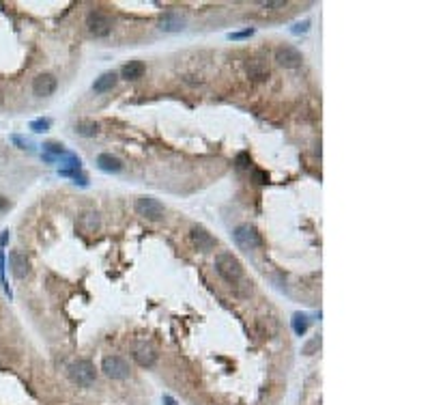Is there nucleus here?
<instances>
[{
  "label": "nucleus",
  "instance_id": "nucleus-4",
  "mask_svg": "<svg viewBox=\"0 0 430 405\" xmlns=\"http://www.w3.org/2000/svg\"><path fill=\"white\" fill-rule=\"evenodd\" d=\"M134 209L138 215H142V218H146V220H153V222L161 220L163 213H166L163 205L157 199H153V196H140V199H136Z\"/></svg>",
  "mask_w": 430,
  "mask_h": 405
},
{
  "label": "nucleus",
  "instance_id": "nucleus-11",
  "mask_svg": "<svg viewBox=\"0 0 430 405\" xmlns=\"http://www.w3.org/2000/svg\"><path fill=\"white\" fill-rule=\"evenodd\" d=\"M185 28V17L175 13V11H168V13H163L161 15V20H159V30L163 33H179Z\"/></svg>",
  "mask_w": 430,
  "mask_h": 405
},
{
  "label": "nucleus",
  "instance_id": "nucleus-8",
  "mask_svg": "<svg viewBox=\"0 0 430 405\" xmlns=\"http://www.w3.org/2000/svg\"><path fill=\"white\" fill-rule=\"evenodd\" d=\"M58 86V80L54 74H39L32 80V93L37 97H50Z\"/></svg>",
  "mask_w": 430,
  "mask_h": 405
},
{
  "label": "nucleus",
  "instance_id": "nucleus-17",
  "mask_svg": "<svg viewBox=\"0 0 430 405\" xmlns=\"http://www.w3.org/2000/svg\"><path fill=\"white\" fill-rule=\"evenodd\" d=\"M76 134L78 136H84V138H93L99 134V125L95 121H80L76 125Z\"/></svg>",
  "mask_w": 430,
  "mask_h": 405
},
{
  "label": "nucleus",
  "instance_id": "nucleus-32",
  "mask_svg": "<svg viewBox=\"0 0 430 405\" xmlns=\"http://www.w3.org/2000/svg\"><path fill=\"white\" fill-rule=\"evenodd\" d=\"M0 104H3V91H0Z\"/></svg>",
  "mask_w": 430,
  "mask_h": 405
},
{
  "label": "nucleus",
  "instance_id": "nucleus-1",
  "mask_svg": "<svg viewBox=\"0 0 430 405\" xmlns=\"http://www.w3.org/2000/svg\"><path fill=\"white\" fill-rule=\"evenodd\" d=\"M215 269L228 285L239 287V283H243V265L233 253H219L215 257Z\"/></svg>",
  "mask_w": 430,
  "mask_h": 405
},
{
  "label": "nucleus",
  "instance_id": "nucleus-7",
  "mask_svg": "<svg viewBox=\"0 0 430 405\" xmlns=\"http://www.w3.org/2000/svg\"><path fill=\"white\" fill-rule=\"evenodd\" d=\"M189 237H191V244H194V246L200 250V253H209V250H213V248L217 246V239H215L205 227H200V224L191 227Z\"/></svg>",
  "mask_w": 430,
  "mask_h": 405
},
{
  "label": "nucleus",
  "instance_id": "nucleus-5",
  "mask_svg": "<svg viewBox=\"0 0 430 405\" xmlns=\"http://www.w3.org/2000/svg\"><path fill=\"white\" fill-rule=\"evenodd\" d=\"M86 28L93 37H108L110 30H112V20L110 15L99 11V9H93L88 15H86Z\"/></svg>",
  "mask_w": 430,
  "mask_h": 405
},
{
  "label": "nucleus",
  "instance_id": "nucleus-31",
  "mask_svg": "<svg viewBox=\"0 0 430 405\" xmlns=\"http://www.w3.org/2000/svg\"><path fill=\"white\" fill-rule=\"evenodd\" d=\"M256 179H258V183H267V175H262V173H256Z\"/></svg>",
  "mask_w": 430,
  "mask_h": 405
},
{
  "label": "nucleus",
  "instance_id": "nucleus-20",
  "mask_svg": "<svg viewBox=\"0 0 430 405\" xmlns=\"http://www.w3.org/2000/svg\"><path fill=\"white\" fill-rule=\"evenodd\" d=\"M60 175L62 177H71L73 181L80 183V185H88V179H86V175L80 173V168H60Z\"/></svg>",
  "mask_w": 430,
  "mask_h": 405
},
{
  "label": "nucleus",
  "instance_id": "nucleus-24",
  "mask_svg": "<svg viewBox=\"0 0 430 405\" xmlns=\"http://www.w3.org/2000/svg\"><path fill=\"white\" fill-rule=\"evenodd\" d=\"M310 30V20H304V22H297L290 26V33L292 35H301V33H308Z\"/></svg>",
  "mask_w": 430,
  "mask_h": 405
},
{
  "label": "nucleus",
  "instance_id": "nucleus-28",
  "mask_svg": "<svg viewBox=\"0 0 430 405\" xmlns=\"http://www.w3.org/2000/svg\"><path fill=\"white\" fill-rule=\"evenodd\" d=\"M5 209H9V199L0 196V211H5Z\"/></svg>",
  "mask_w": 430,
  "mask_h": 405
},
{
  "label": "nucleus",
  "instance_id": "nucleus-2",
  "mask_svg": "<svg viewBox=\"0 0 430 405\" xmlns=\"http://www.w3.org/2000/svg\"><path fill=\"white\" fill-rule=\"evenodd\" d=\"M67 375L73 384L82 386V388L93 386L97 380V371H95L93 362H88V360H76V362H71L67 368Z\"/></svg>",
  "mask_w": 430,
  "mask_h": 405
},
{
  "label": "nucleus",
  "instance_id": "nucleus-27",
  "mask_svg": "<svg viewBox=\"0 0 430 405\" xmlns=\"http://www.w3.org/2000/svg\"><path fill=\"white\" fill-rule=\"evenodd\" d=\"M260 7H264V9H278V7H286V3H260Z\"/></svg>",
  "mask_w": 430,
  "mask_h": 405
},
{
  "label": "nucleus",
  "instance_id": "nucleus-14",
  "mask_svg": "<svg viewBox=\"0 0 430 405\" xmlns=\"http://www.w3.org/2000/svg\"><path fill=\"white\" fill-rule=\"evenodd\" d=\"M116 82H118V76L114 74V71H106V74H102L93 82V91L95 93H108L116 86Z\"/></svg>",
  "mask_w": 430,
  "mask_h": 405
},
{
  "label": "nucleus",
  "instance_id": "nucleus-13",
  "mask_svg": "<svg viewBox=\"0 0 430 405\" xmlns=\"http://www.w3.org/2000/svg\"><path fill=\"white\" fill-rule=\"evenodd\" d=\"M134 360L138 362L140 366H153L155 364V360H157V354H155V349L151 345H140V347H136V352H134Z\"/></svg>",
  "mask_w": 430,
  "mask_h": 405
},
{
  "label": "nucleus",
  "instance_id": "nucleus-21",
  "mask_svg": "<svg viewBox=\"0 0 430 405\" xmlns=\"http://www.w3.org/2000/svg\"><path fill=\"white\" fill-rule=\"evenodd\" d=\"M50 125H52L50 119H35V121H30V130L37 132V134H43V132L50 130Z\"/></svg>",
  "mask_w": 430,
  "mask_h": 405
},
{
  "label": "nucleus",
  "instance_id": "nucleus-30",
  "mask_svg": "<svg viewBox=\"0 0 430 405\" xmlns=\"http://www.w3.org/2000/svg\"><path fill=\"white\" fill-rule=\"evenodd\" d=\"M163 403H166V405H177V401L172 399L170 394H163Z\"/></svg>",
  "mask_w": 430,
  "mask_h": 405
},
{
  "label": "nucleus",
  "instance_id": "nucleus-12",
  "mask_svg": "<svg viewBox=\"0 0 430 405\" xmlns=\"http://www.w3.org/2000/svg\"><path fill=\"white\" fill-rule=\"evenodd\" d=\"M97 166L104 170V173H121L123 170V162L118 160L112 153H99L97 155Z\"/></svg>",
  "mask_w": 430,
  "mask_h": 405
},
{
  "label": "nucleus",
  "instance_id": "nucleus-18",
  "mask_svg": "<svg viewBox=\"0 0 430 405\" xmlns=\"http://www.w3.org/2000/svg\"><path fill=\"white\" fill-rule=\"evenodd\" d=\"M248 71H250V76L256 78V80H264V78L269 76V67L262 65L260 60H252L250 65H248Z\"/></svg>",
  "mask_w": 430,
  "mask_h": 405
},
{
  "label": "nucleus",
  "instance_id": "nucleus-16",
  "mask_svg": "<svg viewBox=\"0 0 430 405\" xmlns=\"http://www.w3.org/2000/svg\"><path fill=\"white\" fill-rule=\"evenodd\" d=\"M310 328V317L306 313H295L292 315V332H295L297 336H304Z\"/></svg>",
  "mask_w": 430,
  "mask_h": 405
},
{
  "label": "nucleus",
  "instance_id": "nucleus-19",
  "mask_svg": "<svg viewBox=\"0 0 430 405\" xmlns=\"http://www.w3.org/2000/svg\"><path fill=\"white\" fill-rule=\"evenodd\" d=\"M80 224H82V227H84V231L93 233V231L99 227V218H97V213H93V211H88V213H82V215H80Z\"/></svg>",
  "mask_w": 430,
  "mask_h": 405
},
{
  "label": "nucleus",
  "instance_id": "nucleus-23",
  "mask_svg": "<svg viewBox=\"0 0 430 405\" xmlns=\"http://www.w3.org/2000/svg\"><path fill=\"white\" fill-rule=\"evenodd\" d=\"M250 164H252L250 153H248V151H241L239 155H237V168H239V170H245V168H250Z\"/></svg>",
  "mask_w": 430,
  "mask_h": 405
},
{
  "label": "nucleus",
  "instance_id": "nucleus-25",
  "mask_svg": "<svg viewBox=\"0 0 430 405\" xmlns=\"http://www.w3.org/2000/svg\"><path fill=\"white\" fill-rule=\"evenodd\" d=\"M256 30L254 28H245V30H239V33H230L228 35V39H233V41H239V39H248V37H252Z\"/></svg>",
  "mask_w": 430,
  "mask_h": 405
},
{
  "label": "nucleus",
  "instance_id": "nucleus-29",
  "mask_svg": "<svg viewBox=\"0 0 430 405\" xmlns=\"http://www.w3.org/2000/svg\"><path fill=\"white\" fill-rule=\"evenodd\" d=\"M9 241V231H3V235H0V246H7Z\"/></svg>",
  "mask_w": 430,
  "mask_h": 405
},
{
  "label": "nucleus",
  "instance_id": "nucleus-15",
  "mask_svg": "<svg viewBox=\"0 0 430 405\" xmlns=\"http://www.w3.org/2000/svg\"><path fill=\"white\" fill-rule=\"evenodd\" d=\"M144 71H146V67H144L142 60H129L127 65H123L121 78H125V80H140L144 76Z\"/></svg>",
  "mask_w": 430,
  "mask_h": 405
},
{
  "label": "nucleus",
  "instance_id": "nucleus-3",
  "mask_svg": "<svg viewBox=\"0 0 430 405\" xmlns=\"http://www.w3.org/2000/svg\"><path fill=\"white\" fill-rule=\"evenodd\" d=\"M233 237H235V244L239 246L241 250H256V248L262 246L260 233L256 231L252 224H239V227L235 229Z\"/></svg>",
  "mask_w": 430,
  "mask_h": 405
},
{
  "label": "nucleus",
  "instance_id": "nucleus-10",
  "mask_svg": "<svg viewBox=\"0 0 430 405\" xmlns=\"http://www.w3.org/2000/svg\"><path fill=\"white\" fill-rule=\"evenodd\" d=\"M276 60L280 63L282 67H299L301 65V60H304V56H301V52L297 48H292V46H280L276 50Z\"/></svg>",
  "mask_w": 430,
  "mask_h": 405
},
{
  "label": "nucleus",
  "instance_id": "nucleus-9",
  "mask_svg": "<svg viewBox=\"0 0 430 405\" xmlns=\"http://www.w3.org/2000/svg\"><path fill=\"white\" fill-rule=\"evenodd\" d=\"M9 265H11L13 276L20 278V281L30 274V261L22 250H11V253H9Z\"/></svg>",
  "mask_w": 430,
  "mask_h": 405
},
{
  "label": "nucleus",
  "instance_id": "nucleus-22",
  "mask_svg": "<svg viewBox=\"0 0 430 405\" xmlns=\"http://www.w3.org/2000/svg\"><path fill=\"white\" fill-rule=\"evenodd\" d=\"M0 283H3V287H5V293L11 298V289H9V285H7V278H5V250H3V246H0Z\"/></svg>",
  "mask_w": 430,
  "mask_h": 405
},
{
  "label": "nucleus",
  "instance_id": "nucleus-6",
  "mask_svg": "<svg viewBox=\"0 0 430 405\" xmlns=\"http://www.w3.org/2000/svg\"><path fill=\"white\" fill-rule=\"evenodd\" d=\"M102 371L110 380H127L129 377V364L121 356H106L102 362Z\"/></svg>",
  "mask_w": 430,
  "mask_h": 405
},
{
  "label": "nucleus",
  "instance_id": "nucleus-26",
  "mask_svg": "<svg viewBox=\"0 0 430 405\" xmlns=\"http://www.w3.org/2000/svg\"><path fill=\"white\" fill-rule=\"evenodd\" d=\"M316 347H321V336H314V338L310 340L308 345H304V354H306V356H310V354H312Z\"/></svg>",
  "mask_w": 430,
  "mask_h": 405
}]
</instances>
